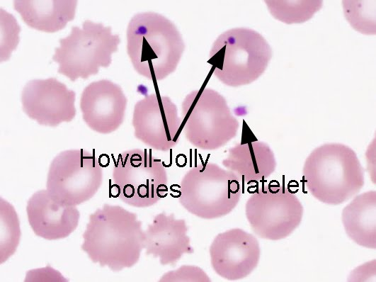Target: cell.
I'll return each instance as SVG.
<instances>
[{
  "label": "cell",
  "mask_w": 376,
  "mask_h": 282,
  "mask_svg": "<svg viewBox=\"0 0 376 282\" xmlns=\"http://www.w3.org/2000/svg\"><path fill=\"white\" fill-rule=\"evenodd\" d=\"M81 249L93 263L114 272L134 266L144 249L142 222L135 213L105 203L89 215Z\"/></svg>",
  "instance_id": "1"
},
{
  "label": "cell",
  "mask_w": 376,
  "mask_h": 282,
  "mask_svg": "<svg viewBox=\"0 0 376 282\" xmlns=\"http://www.w3.org/2000/svg\"><path fill=\"white\" fill-rule=\"evenodd\" d=\"M126 39L133 68L152 81L164 80L176 71L186 47L176 26L154 11L134 15L127 27Z\"/></svg>",
  "instance_id": "2"
},
{
  "label": "cell",
  "mask_w": 376,
  "mask_h": 282,
  "mask_svg": "<svg viewBox=\"0 0 376 282\" xmlns=\"http://www.w3.org/2000/svg\"><path fill=\"white\" fill-rule=\"evenodd\" d=\"M309 192L320 202L339 205L363 188V168L356 153L341 143H326L307 157L302 170Z\"/></svg>",
  "instance_id": "3"
},
{
  "label": "cell",
  "mask_w": 376,
  "mask_h": 282,
  "mask_svg": "<svg viewBox=\"0 0 376 282\" xmlns=\"http://www.w3.org/2000/svg\"><path fill=\"white\" fill-rule=\"evenodd\" d=\"M271 57L268 43L258 32L248 28H234L216 38L207 62L222 83L238 87L258 79Z\"/></svg>",
  "instance_id": "4"
},
{
  "label": "cell",
  "mask_w": 376,
  "mask_h": 282,
  "mask_svg": "<svg viewBox=\"0 0 376 282\" xmlns=\"http://www.w3.org/2000/svg\"><path fill=\"white\" fill-rule=\"evenodd\" d=\"M239 177L210 162H202L186 171L178 190L180 204L190 213L205 220L228 215L241 196Z\"/></svg>",
  "instance_id": "5"
},
{
  "label": "cell",
  "mask_w": 376,
  "mask_h": 282,
  "mask_svg": "<svg viewBox=\"0 0 376 282\" xmlns=\"http://www.w3.org/2000/svg\"><path fill=\"white\" fill-rule=\"evenodd\" d=\"M59 43L52 60L58 64L59 74L75 81L97 74L102 67H108L120 38L113 33L110 26L86 20L81 28L72 26L71 33Z\"/></svg>",
  "instance_id": "6"
},
{
  "label": "cell",
  "mask_w": 376,
  "mask_h": 282,
  "mask_svg": "<svg viewBox=\"0 0 376 282\" xmlns=\"http://www.w3.org/2000/svg\"><path fill=\"white\" fill-rule=\"evenodd\" d=\"M181 119L186 140L203 150L223 147L237 135L239 127L224 97L210 88L195 89L186 96Z\"/></svg>",
  "instance_id": "7"
},
{
  "label": "cell",
  "mask_w": 376,
  "mask_h": 282,
  "mask_svg": "<svg viewBox=\"0 0 376 282\" xmlns=\"http://www.w3.org/2000/svg\"><path fill=\"white\" fill-rule=\"evenodd\" d=\"M111 195L136 208L155 205L167 196L168 176L164 163L147 150L120 153L112 172Z\"/></svg>",
  "instance_id": "8"
},
{
  "label": "cell",
  "mask_w": 376,
  "mask_h": 282,
  "mask_svg": "<svg viewBox=\"0 0 376 282\" xmlns=\"http://www.w3.org/2000/svg\"><path fill=\"white\" fill-rule=\"evenodd\" d=\"M246 219L259 237L279 240L300 225L303 206L294 192L273 180L252 192L245 205Z\"/></svg>",
  "instance_id": "9"
},
{
  "label": "cell",
  "mask_w": 376,
  "mask_h": 282,
  "mask_svg": "<svg viewBox=\"0 0 376 282\" xmlns=\"http://www.w3.org/2000/svg\"><path fill=\"white\" fill-rule=\"evenodd\" d=\"M102 181L103 167L94 152L84 149L67 150L51 162L46 189L55 201L76 206L93 198Z\"/></svg>",
  "instance_id": "10"
},
{
  "label": "cell",
  "mask_w": 376,
  "mask_h": 282,
  "mask_svg": "<svg viewBox=\"0 0 376 282\" xmlns=\"http://www.w3.org/2000/svg\"><path fill=\"white\" fill-rule=\"evenodd\" d=\"M132 124L137 140L161 152L178 145L183 130L176 105L169 96L157 93L136 102Z\"/></svg>",
  "instance_id": "11"
},
{
  "label": "cell",
  "mask_w": 376,
  "mask_h": 282,
  "mask_svg": "<svg viewBox=\"0 0 376 282\" xmlns=\"http://www.w3.org/2000/svg\"><path fill=\"white\" fill-rule=\"evenodd\" d=\"M76 93L56 78L33 79L21 92L23 112L39 125L56 127L76 114Z\"/></svg>",
  "instance_id": "12"
},
{
  "label": "cell",
  "mask_w": 376,
  "mask_h": 282,
  "mask_svg": "<svg viewBox=\"0 0 376 282\" xmlns=\"http://www.w3.org/2000/svg\"><path fill=\"white\" fill-rule=\"evenodd\" d=\"M209 253L215 272L224 279L236 281L246 277L257 267L261 249L254 235L232 228L215 236Z\"/></svg>",
  "instance_id": "13"
},
{
  "label": "cell",
  "mask_w": 376,
  "mask_h": 282,
  "mask_svg": "<svg viewBox=\"0 0 376 282\" xmlns=\"http://www.w3.org/2000/svg\"><path fill=\"white\" fill-rule=\"evenodd\" d=\"M127 103V98L118 84L101 79L84 89L79 105L83 120L92 130L109 134L122 125Z\"/></svg>",
  "instance_id": "14"
},
{
  "label": "cell",
  "mask_w": 376,
  "mask_h": 282,
  "mask_svg": "<svg viewBox=\"0 0 376 282\" xmlns=\"http://www.w3.org/2000/svg\"><path fill=\"white\" fill-rule=\"evenodd\" d=\"M26 213L33 232L47 240L67 237L76 229L80 218L76 205L55 201L47 189L39 190L30 197Z\"/></svg>",
  "instance_id": "15"
},
{
  "label": "cell",
  "mask_w": 376,
  "mask_h": 282,
  "mask_svg": "<svg viewBox=\"0 0 376 282\" xmlns=\"http://www.w3.org/2000/svg\"><path fill=\"white\" fill-rule=\"evenodd\" d=\"M184 219L173 213L157 214L144 230V249L147 255L157 258L163 265L174 264L186 254L194 252Z\"/></svg>",
  "instance_id": "16"
},
{
  "label": "cell",
  "mask_w": 376,
  "mask_h": 282,
  "mask_svg": "<svg viewBox=\"0 0 376 282\" xmlns=\"http://www.w3.org/2000/svg\"><path fill=\"white\" fill-rule=\"evenodd\" d=\"M222 163L248 185L266 181L276 168L273 150L266 143L260 141L236 145L229 150Z\"/></svg>",
  "instance_id": "17"
},
{
  "label": "cell",
  "mask_w": 376,
  "mask_h": 282,
  "mask_svg": "<svg viewBox=\"0 0 376 282\" xmlns=\"http://www.w3.org/2000/svg\"><path fill=\"white\" fill-rule=\"evenodd\" d=\"M77 4L76 0H15L13 9L30 28L52 33L74 20Z\"/></svg>",
  "instance_id": "18"
},
{
  "label": "cell",
  "mask_w": 376,
  "mask_h": 282,
  "mask_svg": "<svg viewBox=\"0 0 376 282\" xmlns=\"http://www.w3.org/2000/svg\"><path fill=\"white\" fill-rule=\"evenodd\" d=\"M342 223L348 237L357 244L376 249V191L356 196L342 211Z\"/></svg>",
  "instance_id": "19"
},
{
  "label": "cell",
  "mask_w": 376,
  "mask_h": 282,
  "mask_svg": "<svg viewBox=\"0 0 376 282\" xmlns=\"http://www.w3.org/2000/svg\"><path fill=\"white\" fill-rule=\"evenodd\" d=\"M264 2L273 18L287 24L308 21L322 6V1L319 0H268Z\"/></svg>",
  "instance_id": "20"
},
{
  "label": "cell",
  "mask_w": 376,
  "mask_h": 282,
  "mask_svg": "<svg viewBox=\"0 0 376 282\" xmlns=\"http://www.w3.org/2000/svg\"><path fill=\"white\" fill-rule=\"evenodd\" d=\"M0 208V263L3 264L15 253L19 244L21 230L18 216L13 206L1 198Z\"/></svg>",
  "instance_id": "21"
},
{
  "label": "cell",
  "mask_w": 376,
  "mask_h": 282,
  "mask_svg": "<svg viewBox=\"0 0 376 282\" xmlns=\"http://www.w3.org/2000/svg\"><path fill=\"white\" fill-rule=\"evenodd\" d=\"M346 20L357 31L365 35L376 33L375 1H343Z\"/></svg>",
  "instance_id": "22"
},
{
  "label": "cell",
  "mask_w": 376,
  "mask_h": 282,
  "mask_svg": "<svg viewBox=\"0 0 376 282\" xmlns=\"http://www.w3.org/2000/svg\"><path fill=\"white\" fill-rule=\"evenodd\" d=\"M1 14V62L8 60L19 43L21 28L13 15L3 9Z\"/></svg>",
  "instance_id": "23"
},
{
  "label": "cell",
  "mask_w": 376,
  "mask_h": 282,
  "mask_svg": "<svg viewBox=\"0 0 376 282\" xmlns=\"http://www.w3.org/2000/svg\"><path fill=\"white\" fill-rule=\"evenodd\" d=\"M210 278L201 268L193 265H183L176 270L165 273L159 281L166 282H206Z\"/></svg>",
  "instance_id": "24"
}]
</instances>
